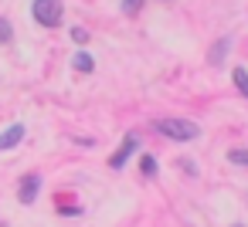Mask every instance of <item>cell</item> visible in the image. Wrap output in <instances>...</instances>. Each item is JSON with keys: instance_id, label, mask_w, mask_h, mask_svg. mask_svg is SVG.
Returning a JSON list of instances; mask_svg holds the SVG:
<instances>
[{"instance_id": "1", "label": "cell", "mask_w": 248, "mask_h": 227, "mask_svg": "<svg viewBox=\"0 0 248 227\" xmlns=\"http://www.w3.org/2000/svg\"><path fill=\"white\" fill-rule=\"evenodd\" d=\"M153 129H156L160 136L173 139V142H194V139L201 136V129H197L190 119H156Z\"/></svg>"}, {"instance_id": "12", "label": "cell", "mask_w": 248, "mask_h": 227, "mask_svg": "<svg viewBox=\"0 0 248 227\" xmlns=\"http://www.w3.org/2000/svg\"><path fill=\"white\" fill-rule=\"evenodd\" d=\"M143 11V0H123V14H140Z\"/></svg>"}, {"instance_id": "8", "label": "cell", "mask_w": 248, "mask_h": 227, "mask_svg": "<svg viewBox=\"0 0 248 227\" xmlns=\"http://www.w3.org/2000/svg\"><path fill=\"white\" fill-rule=\"evenodd\" d=\"M75 68H78L82 75H89V71L95 68V61H92V55H85V51H82V55H75Z\"/></svg>"}, {"instance_id": "4", "label": "cell", "mask_w": 248, "mask_h": 227, "mask_svg": "<svg viewBox=\"0 0 248 227\" xmlns=\"http://www.w3.org/2000/svg\"><path fill=\"white\" fill-rule=\"evenodd\" d=\"M136 149H140V139H136V136H126V139H123V146L109 156V166H112V170H123V166H126V159H129Z\"/></svg>"}, {"instance_id": "6", "label": "cell", "mask_w": 248, "mask_h": 227, "mask_svg": "<svg viewBox=\"0 0 248 227\" xmlns=\"http://www.w3.org/2000/svg\"><path fill=\"white\" fill-rule=\"evenodd\" d=\"M228 48H231V38H221V41H217V44L211 48V55H207V61H211V65L217 68V65L224 61V55H228Z\"/></svg>"}, {"instance_id": "11", "label": "cell", "mask_w": 248, "mask_h": 227, "mask_svg": "<svg viewBox=\"0 0 248 227\" xmlns=\"http://www.w3.org/2000/svg\"><path fill=\"white\" fill-rule=\"evenodd\" d=\"M228 163H234V166H248V149H231V153H228Z\"/></svg>"}, {"instance_id": "7", "label": "cell", "mask_w": 248, "mask_h": 227, "mask_svg": "<svg viewBox=\"0 0 248 227\" xmlns=\"http://www.w3.org/2000/svg\"><path fill=\"white\" fill-rule=\"evenodd\" d=\"M231 82H234V88H238V92H241V95L248 99V71H245L241 65H238V68L231 71Z\"/></svg>"}, {"instance_id": "13", "label": "cell", "mask_w": 248, "mask_h": 227, "mask_svg": "<svg viewBox=\"0 0 248 227\" xmlns=\"http://www.w3.org/2000/svg\"><path fill=\"white\" fill-rule=\"evenodd\" d=\"M72 41L75 44H89V31L85 28H72Z\"/></svg>"}, {"instance_id": "10", "label": "cell", "mask_w": 248, "mask_h": 227, "mask_svg": "<svg viewBox=\"0 0 248 227\" xmlns=\"http://www.w3.org/2000/svg\"><path fill=\"white\" fill-rule=\"evenodd\" d=\"M140 170H143V176H156V159L146 153V156L140 159Z\"/></svg>"}, {"instance_id": "2", "label": "cell", "mask_w": 248, "mask_h": 227, "mask_svg": "<svg viewBox=\"0 0 248 227\" xmlns=\"http://www.w3.org/2000/svg\"><path fill=\"white\" fill-rule=\"evenodd\" d=\"M31 14H34V21L41 28H58L65 21V4H62V0H34Z\"/></svg>"}, {"instance_id": "5", "label": "cell", "mask_w": 248, "mask_h": 227, "mask_svg": "<svg viewBox=\"0 0 248 227\" xmlns=\"http://www.w3.org/2000/svg\"><path fill=\"white\" fill-rule=\"evenodd\" d=\"M38 190H41V173H28V176L17 183L21 203H34V200H38Z\"/></svg>"}, {"instance_id": "9", "label": "cell", "mask_w": 248, "mask_h": 227, "mask_svg": "<svg viewBox=\"0 0 248 227\" xmlns=\"http://www.w3.org/2000/svg\"><path fill=\"white\" fill-rule=\"evenodd\" d=\"M11 41H14V28L7 17H0V44H11Z\"/></svg>"}, {"instance_id": "14", "label": "cell", "mask_w": 248, "mask_h": 227, "mask_svg": "<svg viewBox=\"0 0 248 227\" xmlns=\"http://www.w3.org/2000/svg\"><path fill=\"white\" fill-rule=\"evenodd\" d=\"M234 227H241V224H234Z\"/></svg>"}, {"instance_id": "3", "label": "cell", "mask_w": 248, "mask_h": 227, "mask_svg": "<svg viewBox=\"0 0 248 227\" xmlns=\"http://www.w3.org/2000/svg\"><path fill=\"white\" fill-rule=\"evenodd\" d=\"M24 136H28V126H24V122H14V126H7L4 132H0V153H7V149L21 146V142H24Z\"/></svg>"}]
</instances>
